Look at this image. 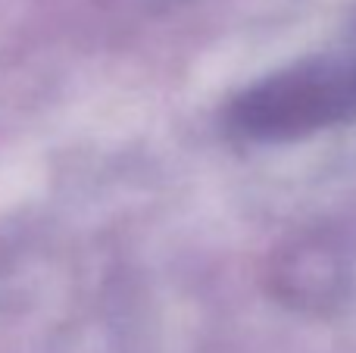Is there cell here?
<instances>
[{
    "label": "cell",
    "mask_w": 356,
    "mask_h": 353,
    "mask_svg": "<svg viewBox=\"0 0 356 353\" xmlns=\"http://www.w3.org/2000/svg\"><path fill=\"white\" fill-rule=\"evenodd\" d=\"M244 135L263 141L300 138L356 116V60L303 63L241 94L232 110Z\"/></svg>",
    "instance_id": "6da1fadb"
}]
</instances>
